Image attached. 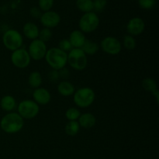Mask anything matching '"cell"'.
<instances>
[{
  "mask_svg": "<svg viewBox=\"0 0 159 159\" xmlns=\"http://www.w3.org/2000/svg\"><path fill=\"white\" fill-rule=\"evenodd\" d=\"M16 105V101L15 98L12 96H9V95L3 96L1 100H0V107H1V108L4 111L9 112V113L15 110Z\"/></svg>",
  "mask_w": 159,
  "mask_h": 159,
  "instance_id": "cell-17",
  "label": "cell"
},
{
  "mask_svg": "<svg viewBox=\"0 0 159 159\" xmlns=\"http://www.w3.org/2000/svg\"><path fill=\"white\" fill-rule=\"evenodd\" d=\"M58 48L61 50V51H65V52L67 53L71 51V50L73 49V47L71 46L69 40H68V39H64V40H61L60 42H59Z\"/></svg>",
  "mask_w": 159,
  "mask_h": 159,
  "instance_id": "cell-29",
  "label": "cell"
},
{
  "mask_svg": "<svg viewBox=\"0 0 159 159\" xmlns=\"http://www.w3.org/2000/svg\"><path fill=\"white\" fill-rule=\"evenodd\" d=\"M101 49L110 55L120 54L122 49V45L118 39L113 37H107L101 41Z\"/></svg>",
  "mask_w": 159,
  "mask_h": 159,
  "instance_id": "cell-10",
  "label": "cell"
},
{
  "mask_svg": "<svg viewBox=\"0 0 159 159\" xmlns=\"http://www.w3.org/2000/svg\"><path fill=\"white\" fill-rule=\"evenodd\" d=\"M156 0H138V4L142 9H151L155 6Z\"/></svg>",
  "mask_w": 159,
  "mask_h": 159,
  "instance_id": "cell-30",
  "label": "cell"
},
{
  "mask_svg": "<svg viewBox=\"0 0 159 159\" xmlns=\"http://www.w3.org/2000/svg\"><path fill=\"white\" fill-rule=\"evenodd\" d=\"M80 115V111L75 107L68 108L65 113V116L69 121H76L77 120H79Z\"/></svg>",
  "mask_w": 159,
  "mask_h": 159,
  "instance_id": "cell-24",
  "label": "cell"
},
{
  "mask_svg": "<svg viewBox=\"0 0 159 159\" xmlns=\"http://www.w3.org/2000/svg\"><path fill=\"white\" fill-rule=\"evenodd\" d=\"M99 45L94 41H92L90 40H85V43H84L83 46L82 47L81 49L83 51V52L85 54H89V55H93L96 54L98 51H99Z\"/></svg>",
  "mask_w": 159,
  "mask_h": 159,
  "instance_id": "cell-20",
  "label": "cell"
},
{
  "mask_svg": "<svg viewBox=\"0 0 159 159\" xmlns=\"http://www.w3.org/2000/svg\"><path fill=\"white\" fill-rule=\"evenodd\" d=\"M76 6L79 10L85 13L92 12L93 9V0H77Z\"/></svg>",
  "mask_w": 159,
  "mask_h": 159,
  "instance_id": "cell-22",
  "label": "cell"
},
{
  "mask_svg": "<svg viewBox=\"0 0 159 159\" xmlns=\"http://www.w3.org/2000/svg\"><path fill=\"white\" fill-rule=\"evenodd\" d=\"M142 86L146 91L150 93H154L155 91L158 90L157 89V83L152 78H146L142 81Z\"/></svg>",
  "mask_w": 159,
  "mask_h": 159,
  "instance_id": "cell-23",
  "label": "cell"
},
{
  "mask_svg": "<svg viewBox=\"0 0 159 159\" xmlns=\"http://www.w3.org/2000/svg\"><path fill=\"white\" fill-rule=\"evenodd\" d=\"M33 99L34 101L38 105H47L49 103L51 99V96L50 92L44 88H39L34 89L33 93Z\"/></svg>",
  "mask_w": 159,
  "mask_h": 159,
  "instance_id": "cell-13",
  "label": "cell"
},
{
  "mask_svg": "<svg viewBox=\"0 0 159 159\" xmlns=\"http://www.w3.org/2000/svg\"><path fill=\"white\" fill-rule=\"evenodd\" d=\"M30 15L32 16L34 18L36 19H38L41 17L42 13H41V10L40 9V8H37V7H33L31 8L30 11Z\"/></svg>",
  "mask_w": 159,
  "mask_h": 159,
  "instance_id": "cell-33",
  "label": "cell"
},
{
  "mask_svg": "<svg viewBox=\"0 0 159 159\" xmlns=\"http://www.w3.org/2000/svg\"><path fill=\"white\" fill-rule=\"evenodd\" d=\"M123 43H124V48L127 50H130V51L135 49L137 46L136 40L134 39V37L130 35H126L124 37Z\"/></svg>",
  "mask_w": 159,
  "mask_h": 159,
  "instance_id": "cell-25",
  "label": "cell"
},
{
  "mask_svg": "<svg viewBox=\"0 0 159 159\" xmlns=\"http://www.w3.org/2000/svg\"><path fill=\"white\" fill-rule=\"evenodd\" d=\"M68 63L75 70L82 71L87 67V56L81 48H73L68 54Z\"/></svg>",
  "mask_w": 159,
  "mask_h": 159,
  "instance_id": "cell-4",
  "label": "cell"
},
{
  "mask_svg": "<svg viewBox=\"0 0 159 159\" xmlns=\"http://www.w3.org/2000/svg\"><path fill=\"white\" fill-rule=\"evenodd\" d=\"M18 113L23 120H31L38 115L40 107L34 100L25 99L20 102L17 107Z\"/></svg>",
  "mask_w": 159,
  "mask_h": 159,
  "instance_id": "cell-6",
  "label": "cell"
},
{
  "mask_svg": "<svg viewBox=\"0 0 159 159\" xmlns=\"http://www.w3.org/2000/svg\"><path fill=\"white\" fill-rule=\"evenodd\" d=\"M79 25L82 33L93 32L99 25V16L94 12H86L81 17Z\"/></svg>",
  "mask_w": 159,
  "mask_h": 159,
  "instance_id": "cell-7",
  "label": "cell"
},
{
  "mask_svg": "<svg viewBox=\"0 0 159 159\" xmlns=\"http://www.w3.org/2000/svg\"><path fill=\"white\" fill-rule=\"evenodd\" d=\"M145 29V23L144 20L139 17H134L130 20L127 25V30L129 35L138 36L144 32Z\"/></svg>",
  "mask_w": 159,
  "mask_h": 159,
  "instance_id": "cell-12",
  "label": "cell"
},
{
  "mask_svg": "<svg viewBox=\"0 0 159 159\" xmlns=\"http://www.w3.org/2000/svg\"><path fill=\"white\" fill-rule=\"evenodd\" d=\"M93 10H94L96 12H101L105 9L107 4V0H94V1H93Z\"/></svg>",
  "mask_w": 159,
  "mask_h": 159,
  "instance_id": "cell-27",
  "label": "cell"
},
{
  "mask_svg": "<svg viewBox=\"0 0 159 159\" xmlns=\"http://www.w3.org/2000/svg\"><path fill=\"white\" fill-rule=\"evenodd\" d=\"M48 79H49V80L52 82H57L59 79L58 71L54 69L51 70L49 72V74H48Z\"/></svg>",
  "mask_w": 159,
  "mask_h": 159,
  "instance_id": "cell-32",
  "label": "cell"
},
{
  "mask_svg": "<svg viewBox=\"0 0 159 159\" xmlns=\"http://www.w3.org/2000/svg\"><path fill=\"white\" fill-rule=\"evenodd\" d=\"M58 74H59V79H61L62 80L67 81L70 77V72L66 68H63L61 69L58 70Z\"/></svg>",
  "mask_w": 159,
  "mask_h": 159,
  "instance_id": "cell-31",
  "label": "cell"
},
{
  "mask_svg": "<svg viewBox=\"0 0 159 159\" xmlns=\"http://www.w3.org/2000/svg\"><path fill=\"white\" fill-rule=\"evenodd\" d=\"M80 130V126H79L78 121H69L65 126V133L68 136H75L78 134Z\"/></svg>",
  "mask_w": 159,
  "mask_h": 159,
  "instance_id": "cell-21",
  "label": "cell"
},
{
  "mask_svg": "<svg viewBox=\"0 0 159 159\" xmlns=\"http://www.w3.org/2000/svg\"><path fill=\"white\" fill-rule=\"evenodd\" d=\"M96 97L94 91L91 88L85 87L76 90L73 94L74 102L80 108H87L93 103Z\"/></svg>",
  "mask_w": 159,
  "mask_h": 159,
  "instance_id": "cell-3",
  "label": "cell"
},
{
  "mask_svg": "<svg viewBox=\"0 0 159 159\" xmlns=\"http://www.w3.org/2000/svg\"><path fill=\"white\" fill-rule=\"evenodd\" d=\"M24 120L18 113L10 112L2 116L0 120V127L6 134H16L23 129Z\"/></svg>",
  "mask_w": 159,
  "mask_h": 159,
  "instance_id": "cell-1",
  "label": "cell"
},
{
  "mask_svg": "<svg viewBox=\"0 0 159 159\" xmlns=\"http://www.w3.org/2000/svg\"><path fill=\"white\" fill-rule=\"evenodd\" d=\"M44 58L52 69L57 71L65 68L68 63V54L58 48H52L48 50Z\"/></svg>",
  "mask_w": 159,
  "mask_h": 159,
  "instance_id": "cell-2",
  "label": "cell"
},
{
  "mask_svg": "<svg viewBox=\"0 0 159 159\" xmlns=\"http://www.w3.org/2000/svg\"><path fill=\"white\" fill-rule=\"evenodd\" d=\"M2 43L9 51H14L21 48L23 39L21 34L16 30L10 29L6 30L2 36Z\"/></svg>",
  "mask_w": 159,
  "mask_h": 159,
  "instance_id": "cell-5",
  "label": "cell"
},
{
  "mask_svg": "<svg viewBox=\"0 0 159 159\" xmlns=\"http://www.w3.org/2000/svg\"><path fill=\"white\" fill-rule=\"evenodd\" d=\"M42 82V76L39 71H32L30 74L29 77H28V84L31 88L36 89L39 88L41 85Z\"/></svg>",
  "mask_w": 159,
  "mask_h": 159,
  "instance_id": "cell-19",
  "label": "cell"
},
{
  "mask_svg": "<svg viewBox=\"0 0 159 159\" xmlns=\"http://www.w3.org/2000/svg\"><path fill=\"white\" fill-rule=\"evenodd\" d=\"M52 35L53 34L52 31L51 30V29L44 27L39 32L38 39L42 40L43 42H44V43H46V42L49 41V40H51V37H52Z\"/></svg>",
  "mask_w": 159,
  "mask_h": 159,
  "instance_id": "cell-26",
  "label": "cell"
},
{
  "mask_svg": "<svg viewBox=\"0 0 159 159\" xmlns=\"http://www.w3.org/2000/svg\"><path fill=\"white\" fill-rule=\"evenodd\" d=\"M30 56L24 48H20L12 51L11 54V61L12 65L18 68H26L30 64Z\"/></svg>",
  "mask_w": 159,
  "mask_h": 159,
  "instance_id": "cell-8",
  "label": "cell"
},
{
  "mask_svg": "<svg viewBox=\"0 0 159 159\" xmlns=\"http://www.w3.org/2000/svg\"><path fill=\"white\" fill-rule=\"evenodd\" d=\"M61 17L57 12L54 11H48L42 14L40 17V22L45 28L56 27L60 23Z\"/></svg>",
  "mask_w": 159,
  "mask_h": 159,
  "instance_id": "cell-11",
  "label": "cell"
},
{
  "mask_svg": "<svg viewBox=\"0 0 159 159\" xmlns=\"http://www.w3.org/2000/svg\"><path fill=\"white\" fill-rule=\"evenodd\" d=\"M38 4L40 10L48 12L54 6V0H39Z\"/></svg>",
  "mask_w": 159,
  "mask_h": 159,
  "instance_id": "cell-28",
  "label": "cell"
},
{
  "mask_svg": "<svg viewBox=\"0 0 159 159\" xmlns=\"http://www.w3.org/2000/svg\"><path fill=\"white\" fill-rule=\"evenodd\" d=\"M23 32L26 38L34 40L38 38L40 30H39L38 26L35 23H32V22H28V23H25L23 26Z\"/></svg>",
  "mask_w": 159,
  "mask_h": 159,
  "instance_id": "cell-15",
  "label": "cell"
},
{
  "mask_svg": "<svg viewBox=\"0 0 159 159\" xmlns=\"http://www.w3.org/2000/svg\"><path fill=\"white\" fill-rule=\"evenodd\" d=\"M78 123H79L80 127L85 129H89L94 127L96 123V118L92 113H85L80 115Z\"/></svg>",
  "mask_w": 159,
  "mask_h": 159,
  "instance_id": "cell-16",
  "label": "cell"
},
{
  "mask_svg": "<svg viewBox=\"0 0 159 159\" xmlns=\"http://www.w3.org/2000/svg\"><path fill=\"white\" fill-rule=\"evenodd\" d=\"M57 92L63 96H70L74 94L75 89L72 83L68 81H62L57 85Z\"/></svg>",
  "mask_w": 159,
  "mask_h": 159,
  "instance_id": "cell-18",
  "label": "cell"
},
{
  "mask_svg": "<svg viewBox=\"0 0 159 159\" xmlns=\"http://www.w3.org/2000/svg\"><path fill=\"white\" fill-rule=\"evenodd\" d=\"M27 51L30 56V58L35 61L41 60L44 58L48 51L46 43L39 40L38 38L35 39L30 43L29 50Z\"/></svg>",
  "mask_w": 159,
  "mask_h": 159,
  "instance_id": "cell-9",
  "label": "cell"
},
{
  "mask_svg": "<svg viewBox=\"0 0 159 159\" xmlns=\"http://www.w3.org/2000/svg\"><path fill=\"white\" fill-rule=\"evenodd\" d=\"M69 41L73 48H82L85 41V37L84 33L81 30H74L70 34Z\"/></svg>",
  "mask_w": 159,
  "mask_h": 159,
  "instance_id": "cell-14",
  "label": "cell"
}]
</instances>
